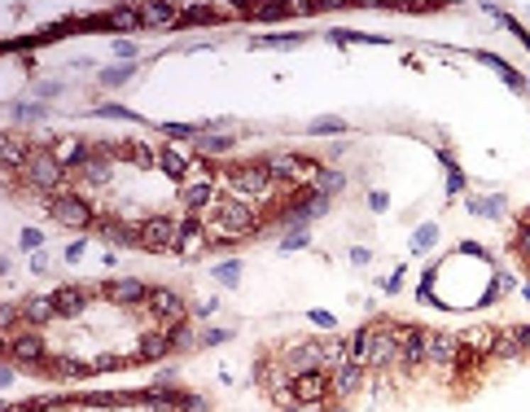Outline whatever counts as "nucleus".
<instances>
[{
  "label": "nucleus",
  "instance_id": "14",
  "mask_svg": "<svg viewBox=\"0 0 530 412\" xmlns=\"http://www.w3.org/2000/svg\"><path fill=\"white\" fill-rule=\"evenodd\" d=\"M465 355V338H451V333H430V364H456Z\"/></svg>",
  "mask_w": 530,
  "mask_h": 412
},
{
  "label": "nucleus",
  "instance_id": "4",
  "mask_svg": "<svg viewBox=\"0 0 530 412\" xmlns=\"http://www.w3.org/2000/svg\"><path fill=\"white\" fill-rule=\"evenodd\" d=\"M48 215H53L62 228H88V224H96L88 197H79V193H57V197H48Z\"/></svg>",
  "mask_w": 530,
  "mask_h": 412
},
{
  "label": "nucleus",
  "instance_id": "28",
  "mask_svg": "<svg viewBox=\"0 0 530 412\" xmlns=\"http://www.w3.org/2000/svg\"><path fill=\"white\" fill-rule=\"evenodd\" d=\"M132 75H136L132 62H128V66H106V70H101V84H106V88H118V84H128Z\"/></svg>",
  "mask_w": 530,
  "mask_h": 412
},
{
  "label": "nucleus",
  "instance_id": "43",
  "mask_svg": "<svg viewBox=\"0 0 530 412\" xmlns=\"http://www.w3.org/2000/svg\"><path fill=\"white\" fill-rule=\"evenodd\" d=\"M465 189V175L460 171H447V193H460Z\"/></svg>",
  "mask_w": 530,
  "mask_h": 412
},
{
  "label": "nucleus",
  "instance_id": "16",
  "mask_svg": "<svg viewBox=\"0 0 530 412\" xmlns=\"http://www.w3.org/2000/svg\"><path fill=\"white\" fill-rule=\"evenodd\" d=\"M18 312H22V320L35 329V325H48V320L57 316V303H53V294H44V298H27Z\"/></svg>",
  "mask_w": 530,
  "mask_h": 412
},
{
  "label": "nucleus",
  "instance_id": "31",
  "mask_svg": "<svg viewBox=\"0 0 530 412\" xmlns=\"http://www.w3.org/2000/svg\"><path fill=\"white\" fill-rule=\"evenodd\" d=\"M250 44H255V48H298L302 36H255Z\"/></svg>",
  "mask_w": 530,
  "mask_h": 412
},
{
  "label": "nucleus",
  "instance_id": "39",
  "mask_svg": "<svg viewBox=\"0 0 530 412\" xmlns=\"http://www.w3.org/2000/svg\"><path fill=\"white\" fill-rule=\"evenodd\" d=\"M197 342H201V347H219V342H228V329H206Z\"/></svg>",
  "mask_w": 530,
  "mask_h": 412
},
{
  "label": "nucleus",
  "instance_id": "21",
  "mask_svg": "<svg viewBox=\"0 0 530 412\" xmlns=\"http://www.w3.org/2000/svg\"><path fill=\"white\" fill-rule=\"evenodd\" d=\"M140 18H145V27H175V22H180V9H171V5H140Z\"/></svg>",
  "mask_w": 530,
  "mask_h": 412
},
{
  "label": "nucleus",
  "instance_id": "9",
  "mask_svg": "<svg viewBox=\"0 0 530 412\" xmlns=\"http://www.w3.org/2000/svg\"><path fill=\"white\" fill-rule=\"evenodd\" d=\"M294 395H298L302 403H324V395H329V381H324V369L298 373V377H294Z\"/></svg>",
  "mask_w": 530,
  "mask_h": 412
},
{
  "label": "nucleus",
  "instance_id": "15",
  "mask_svg": "<svg viewBox=\"0 0 530 412\" xmlns=\"http://www.w3.org/2000/svg\"><path fill=\"white\" fill-rule=\"evenodd\" d=\"M158 167H162L171 180H184V175L197 167V158H189V149H175V145H167V149L158 153Z\"/></svg>",
  "mask_w": 530,
  "mask_h": 412
},
{
  "label": "nucleus",
  "instance_id": "50",
  "mask_svg": "<svg viewBox=\"0 0 530 412\" xmlns=\"http://www.w3.org/2000/svg\"><path fill=\"white\" fill-rule=\"evenodd\" d=\"M31 272H48V259H44V254H31Z\"/></svg>",
  "mask_w": 530,
  "mask_h": 412
},
{
  "label": "nucleus",
  "instance_id": "38",
  "mask_svg": "<svg viewBox=\"0 0 530 412\" xmlns=\"http://www.w3.org/2000/svg\"><path fill=\"white\" fill-rule=\"evenodd\" d=\"M18 246H22V250H40V246H44V233H40V228H22Z\"/></svg>",
  "mask_w": 530,
  "mask_h": 412
},
{
  "label": "nucleus",
  "instance_id": "22",
  "mask_svg": "<svg viewBox=\"0 0 530 412\" xmlns=\"http://www.w3.org/2000/svg\"><path fill=\"white\" fill-rule=\"evenodd\" d=\"M167 351H171L167 333H145V338H140V347H136V359H162Z\"/></svg>",
  "mask_w": 530,
  "mask_h": 412
},
{
  "label": "nucleus",
  "instance_id": "6",
  "mask_svg": "<svg viewBox=\"0 0 530 412\" xmlns=\"http://www.w3.org/2000/svg\"><path fill=\"white\" fill-rule=\"evenodd\" d=\"M281 364L298 377V373H311V369H324V347L320 342H294L281 351Z\"/></svg>",
  "mask_w": 530,
  "mask_h": 412
},
{
  "label": "nucleus",
  "instance_id": "12",
  "mask_svg": "<svg viewBox=\"0 0 530 412\" xmlns=\"http://www.w3.org/2000/svg\"><path fill=\"white\" fill-rule=\"evenodd\" d=\"M149 312L162 316L167 325L171 320H184V298L175 294V290H149Z\"/></svg>",
  "mask_w": 530,
  "mask_h": 412
},
{
  "label": "nucleus",
  "instance_id": "33",
  "mask_svg": "<svg viewBox=\"0 0 530 412\" xmlns=\"http://www.w3.org/2000/svg\"><path fill=\"white\" fill-rule=\"evenodd\" d=\"M162 132L171 145H180V141H197V127L193 123H162Z\"/></svg>",
  "mask_w": 530,
  "mask_h": 412
},
{
  "label": "nucleus",
  "instance_id": "23",
  "mask_svg": "<svg viewBox=\"0 0 530 412\" xmlns=\"http://www.w3.org/2000/svg\"><path fill=\"white\" fill-rule=\"evenodd\" d=\"M316 193H324V197H333V193H342L346 189V175L342 171H333V167H320V175H316V185H311Z\"/></svg>",
  "mask_w": 530,
  "mask_h": 412
},
{
  "label": "nucleus",
  "instance_id": "49",
  "mask_svg": "<svg viewBox=\"0 0 530 412\" xmlns=\"http://www.w3.org/2000/svg\"><path fill=\"white\" fill-rule=\"evenodd\" d=\"M368 206H372V211H377V215H382V211H386V206H390V202H386V193H372V197H368Z\"/></svg>",
  "mask_w": 530,
  "mask_h": 412
},
{
  "label": "nucleus",
  "instance_id": "27",
  "mask_svg": "<svg viewBox=\"0 0 530 412\" xmlns=\"http://www.w3.org/2000/svg\"><path fill=\"white\" fill-rule=\"evenodd\" d=\"M482 62H487V66H491V70L499 75V80H504V84H509V88H526V80H521V75H517V70H509V66H504L499 58H491V53H482Z\"/></svg>",
  "mask_w": 530,
  "mask_h": 412
},
{
  "label": "nucleus",
  "instance_id": "41",
  "mask_svg": "<svg viewBox=\"0 0 530 412\" xmlns=\"http://www.w3.org/2000/svg\"><path fill=\"white\" fill-rule=\"evenodd\" d=\"M35 92L40 97H53V92H62V80H44V84H35Z\"/></svg>",
  "mask_w": 530,
  "mask_h": 412
},
{
  "label": "nucleus",
  "instance_id": "1",
  "mask_svg": "<svg viewBox=\"0 0 530 412\" xmlns=\"http://www.w3.org/2000/svg\"><path fill=\"white\" fill-rule=\"evenodd\" d=\"M201 224H206V233H215L219 242H237V237H245V233L259 228V215H255V206H250L245 197H223V202H215L206 211Z\"/></svg>",
  "mask_w": 530,
  "mask_h": 412
},
{
  "label": "nucleus",
  "instance_id": "20",
  "mask_svg": "<svg viewBox=\"0 0 530 412\" xmlns=\"http://www.w3.org/2000/svg\"><path fill=\"white\" fill-rule=\"evenodd\" d=\"M233 136L237 132H197V153H206V158H211V153H223V149H233Z\"/></svg>",
  "mask_w": 530,
  "mask_h": 412
},
{
  "label": "nucleus",
  "instance_id": "51",
  "mask_svg": "<svg viewBox=\"0 0 530 412\" xmlns=\"http://www.w3.org/2000/svg\"><path fill=\"white\" fill-rule=\"evenodd\" d=\"M513 31H517V40H521L526 48H530V31H526V27H517V22H513Z\"/></svg>",
  "mask_w": 530,
  "mask_h": 412
},
{
  "label": "nucleus",
  "instance_id": "7",
  "mask_svg": "<svg viewBox=\"0 0 530 412\" xmlns=\"http://www.w3.org/2000/svg\"><path fill=\"white\" fill-rule=\"evenodd\" d=\"M180 202H184V211H189V215H201V211H211V206L219 202V197H215V185H211V175L184 180V185H180Z\"/></svg>",
  "mask_w": 530,
  "mask_h": 412
},
{
  "label": "nucleus",
  "instance_id": "34",
  "mask_svg": "<svg viewBox=\"0 0 530 412\" xmlns=\"http://www.w3.org/2000/svg\"><path fill=\"white\" fill-rule=\"evenodd\" d=\"M110 22H114V27H123V31H132V27H140V9H128V5H123V9H110Z\"/></svg>",
  "mask_w": 530,
  "mask_h": 412
},
{
  "label": "nucleus",
  "instance_id": "29",
  "mask_svg": "<svg viewBox=\"0 0 530 412\" xmlns=\"http://www.w3.org/2000/svg\"><path fill=\"white\" fill-rule=\"evenodd\" d=\"M434 242H438V228H434V224H421L416 233H412V254H425Z\"/></svg>",
  "mask_w": 530,
  "mask_h": 412
},
{
  "label": "nucleus",
  "instance_id": "36",
  "mask_svg": "<svg viewBox=\"0 0 530 412\" xmlns=\"http://www.w3.org/2000/svg\"><path fill=\"white\" fill-rule=\"evenodd\" d=\"M92 114H96V119H123V123H140V114H136V110H123V106H96Z\"/></svg>",
  "mask_w": 530,
  "mask_h": 412
},
{
  "label": "nucleus",
  "instance_id": "18",
  "mask_svg": "<svg viewBox=\"0 0 530 412\" xmlns=\"http://www.w3.org/2000/svg\"><path fill=\"white\" fill-rule=\"evenodd\" d=\"M84 298H88V290H79V286H62V290H53L57 316H79V312H84Z\"/></svg>",
  "mask_w": 530,
  "mask_h": 412
},
{
  "label": "nucleus",
  "instance_id": "53",
  "mask_svg": "<svg viewBox=\"0 0 530 412\" xmlns=\"http://www.w3.org/2000/svg\"><path fill=\"white\" fill-rule=\"evenodd\" d=\"M329 412H346V408H329Z\"/></svg>",
  "mask_w": 530,
  "mask_h": 412
},
{
  "label": "nucleus",
  "instance_id": "10",
  "mask_svg": "<svg viewBox=\"0 0 530 412\" xmlns=\"http://www.w3.org/2000/svg\"><path fill=\"white\" fill-rule=\"evenodd\" d=\"M53 158L70 171V167H88V158H92V149L79 141V136H62V141H53Z\"/></svg>",
  "mask_w": 530,
  "mask_h": 412
},
{
  "label": "nucleus",
  "instance_id": "25",
  "mask_svg": "<svg viewBox=\"0 0 530 412\" xmlns=\"http://www.w3.org/2000/svg\"><path fill=\"white\" fill-rule=\"evenodd\" d=\"M48 369H53L57 377H84V373H92V364H84V359H70V355L48 359Z\"/></svg>",
  "mask_w": 530,
  "mask_h": 412
},
{
  "label": "nucleus",
  "instance_id": "19",
  "mask_svg": "<svg viewBox=\"0 0 530 412\" xmlns=\"http://www.w3.org/2000/svg\"><path fill=\"white\" fill-rule=\"evenodd\" d=\"M162 333H167L171 351H193V347H197V333H193V325H189V320H171Z\"/></svg>",
  "mask_w": 530,
  "mask_h": 412
},
{
  "label": "nucleus",
  "instance_id": "11",
  "mask_svg": "<svg viewBox=\"0 0 530 412\" xmlns=\"http://www.w3.org/2000/svg\"><path fill=\"white\" fill-rule=\"evenodd\" d=\"M101 294H106L110 303H128V307L149 303V286L145 281H110V286H101Z\"/></svg>",
  "mask_w": 530,
  "mask_h": 412
},
{
  "label": "nucleus",
  "instance_id": "44",
  "mask_svg": "<svg viewBox=\"0 0 530 412\" xmlns=\"http://www.w3.org/2000/svg\"><path fill=\"white\" fill-rule=\"evenodd\" d=\"M66 259L79 264V259H84V242H70V246H66Z\"/></svg>",
  "mask_w": 530,
  "mask_h": 412
},
{
  "label": "nucleus",
  "instance_id": "45",
  "mask_svg": "<svg viewBox=\"0 0 530 412\" xmlns=\"http://www.w3.org/2000/svg\"><path fill=\"white\" fill-rule=\"evenodd\" d=\"M285 412H329V408H324V403H302V399H298V403L285 408Z\"/></svg>",
  "mask_w": 530,
  "mask_h": 412
},
{
  "label": "nucleus",
  "instance_id": "32",
  "mask_svg": "<svg viewBox=\"0 0 530 412\" xmlns=\"http://www.w3.org/2000/svg\"><path fill=\"white\" fill-rule=\"evenodd\" d=\"M9 114H13L18 123H44V106H27V101H13Z\"/></svg>",
  "mask_w": 530,
  "mask_h": 412
},
{
  "label": "nucleus",
  "instance_id": "47",
  "mask_svg": "<svg viewBox=\"0 0 530 412\" xmlns=\"http://www.w3.org/2000/svg\"><path fill=\"white\" fill-rule=\"evenodd\" d=\"M517 250L530 254V224H521V233H517Z\"/></svg>",
  "mask_w": 530,
  "mask_h": 412
},
{
  "label": "nucleus",
  "instance_id": "30",
  "mask_svg": "<svg viewBox=\"0 0 530 412\" xmlns=\"http://www.w3.org/2000/svg\"><path fill=\"white\" fill-rule=\"evenodd\" d=\"M215 281H219L223 290H233L237 281H241V264H237V259H228V264H215Z\"/></svg>",
  "mask_w": 530,
  "mask_h": 412
},
{
  "label": "nucleus",
  "instance_id": "24",
  "mask_svg": "<svg viewBox=\"0 0 530 412\" xmlns=\"http://www.w3.org/2000/svg\"><path fill=\"white\" fill-rule=\"evenodd\" d=\"M473 215H482V219H499L504 215V197L499 193H491V197H473V202H465Z\"/></svg>",
  "mask_w": 530,
  "mask_h": 412
},
{
  "label": "nucleus",
  "instance_id": "46",
  "mask_svg": "<svg viewBox=\"0 0 530 412\" xmlns=\"http://www.w3.org/2000/svg\"><path fill=\"white\" fill-rule=\"evenodd\" d=\"M215 307H219V298H206V303H197L193 312H197V316H215Z\"/></svg>",
  "mask_w": 530,
  "mask_h": 412
},
{
  "label": "nucleus",
  "instance_id": "2",
  "mask_svg": "<svg viewBox=\"0 0 530 412\" xmlns=\"http://www.w3.org/2000/svg\"><path fill=\"white\" fill-rule=\"evenodd\" d=\"M22 175H27V185H31L35 197H44V193L57 197L62 180H66V167L53 158V149H31V158H27V167H22Z\"/></svg>",
  "mask_w": 530,
  "mask_h": 412
},
{
  "label": "nucleus",
  "instance_id": "40",
  "mask_svg": "<svg viewBox=\"0 0 530 412\" xmlns=\"http://www.w3.org/2000/svg\"><path fill=\"white\" fill-rule=\"evenodd\" d=\"M180 408H184V412H211V403L201 399V395H184V399H180Z\"/></svg>",
  "mask_w": 530,
  "mask_h": 412
},
{
  "label": "nucleus",
  "instance_id": "17",
  "mask_svg": "<svg viewBox=\"0 0 530 412\" xmlns=\"http://www.w3.org/2000/svg\"><path fill=\"white\" fill-rule=\"evenodd\" d=\"M364 377V364H355V359H342V364L333 369V395H350Z\"/></svg>",
  "mask_w": 530,
  "mask_h": 412
},
{
  "label": "nucleus",
  "instance_id": "13",
  "mask_svg": "<svg viewBox=\"0 0 530 412\" xmlns=\"http://www.w3.org/2000/svg\"><path fill=\"white\" fill-rule=\"evenodd\" d=\"M0 158H5V175H18L22 167H27L31 149H27V141H22L18 132H5V141H0Z\"/></svg>",
  "mask_w": 530,
  "mask_h": 412
},
{
  "label": "nucleus",
  "instance_id": "42",
  "mask_svg": "<svg viewBox=\"0 0 530 412\" xmlns=\"http://www.w3.org/2000/svg\"><path fill=\"white\" fill-rule=\"evenodd\" d=\"M114 53L118 58H136V44L132 40H114Z\"/></svg>",
  "mask_w": 530,
  "mask_h": 412
},
{
  "label": "nucleus",
  "instance_id": "5",
  "mask_svg": "<svg viewBox=\"0 0 530 412\" xmlns=\"http://www.w3.org/2000/svg\"><path fill=\"white\" fill-rule=\"evenodd\" d=\"M180 246V224L167 215H149L140 224V250H175Z\"/></svg>",
  "mask_w": 530,
  "mask_h": 412
},
{
  "label": "nucleus",
  "instance_id": "35",
  "mask_svg": "<svg viewBox=\"0 0 530 412\" xmlns=\"http://www.w3.org/2000/svg\"><path fill=\"white\" fill-rule=\"evenodd\" d=\"M245 18H259V22H276V18H285L289 5H255V9H241Z\"/></svg>",
  "mask_w": 530,
  "mask_h": 412
},
{
  "label": "nucleus",
  "instance_id": "52",
  "mask_svg": "<svg viewBox=\"0 0 530 412\" xmlns=\"http://www.w3.org/2000/svg\"><path fill=\"white\" fill-rule=\"evenodd\" d=\"M521 294H526V303H530V286H521Z\"/></svg>",
  "mask_w": 530,
  "mask_h": 412
},
{
  "label": "nucleus",
  "instance_id": "48",
  "mask_svg": "<svg viewBox=\"0 0 530 412\" xmlns=\"http://www.w3.org/2000/svg\"><path fill=\"white\" fill-rule=\"evenodd\" d=\"M399 286H403V276H399V272H394V276H386V281H382V290H386V294H399Z\"/></svg>",
  "mask_w": 530,
  "mask_h": 412
},
{
  "label": "nucleus",
  "instance_id": "26",
  "mask_svg": "<svg viewBox=\"0 0 530 412\" xmlns=\"http://www.w3.org/2000/svg\"><path fill=\"white\" fill-rule=\"evenodd\" d=\"M338 132H346V119H338V114L311 119V136H338Z\"/></svg>",
  "mask_w": 530,
  "mask_h": 412
},
{
  "label": "nucleus",
  "instance_id": "37",
  "mask_svg": "<svg viewBox=\"0 0 530 412\" xmlns=\"http://www.w3.org/2000/svg\"><path fill=\"white\" fill-rule=\"evenodd\" d=\"M307 242H311V237H307V228H294V233H289V237H281V250L289 254V250H302V246H307Z\"/></svg>",
  "mask_w": 530,
  "mask_h": 412
},
{
  "label": "nucleus",
  "instance_id": "3",
  "mask_svg": "<svg viewBox=\"0 0 530 412\" xmlns=\"http://www.w3.org/2000/svg\"><path fill=\"white\" fill-rule=\"evenodd\" d=\"M228 189L237 197H272L276 193V180L267 171V163H233L228 167Z\"/></svg>",
  "mask_w": 530,
  "mask_h": 412
},
{
  "label": "nucleus",
  "instance_id": "8",
  "mask_svg": "<svg viewBox=\"0 0 530 412\" xmlns=\"http://www.w3.org/2000/svg\"><path fill=\"white\" fill-rule=\"evenodd\" d=\"M9 359L13 364H48L40 333H9Z\"/></svg>",
  "mask_w": 530,
  "mask_h": 412
}]
</instances>
